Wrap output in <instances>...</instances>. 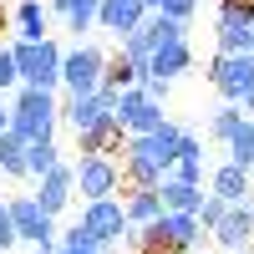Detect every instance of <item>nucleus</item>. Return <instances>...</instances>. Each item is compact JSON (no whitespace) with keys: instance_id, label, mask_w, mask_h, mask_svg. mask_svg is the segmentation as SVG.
Here are the masks:
<instances>
[{"instance_id":"nucleus-4","label":"nucleus","mask_w":254,"mask_h":254,"mask_svg":"<svg viewBox=\"0 0 254 254\" xmlns=\"http://www.w3.org/2000/svg\"><path fill=\"white\" fill-rule=\"evenodd\" d=\"M102 71H107V51L87 46V41L71 46V51H61V87L66 92H97Z\"/></svg>"},{"instance_id":"nucleus-27","label":"nucleus","mask_w":254,"mask_h":254,"mask_svg":"<svg viewBox=\"0 0 254 254\" xmlns=\"http://www.w3.org/2000/svg\"><path fill=\"white\" fill-rule=\"evenodd\" d=\"M224 208H229V203H224L219 193H203V203H198V224H203V229H214V224L224 219Z\"/></svg>"},{"instance_id":"nucleus-35","label":"nucleus","mask_w":254,"mask_h":254,"mask_svg":"<svg viewBox=\"0 0 254 254\" xmlns=\"http://www.w3.org/2000/svg\"><path fill=\"white\" fill-rule=\"evenodd\" d=\"M0 26H5V10H0Z\"/></svg>"},{"instance_id":"nucleus-8","label":"nucleus","mask_w":254,"mask_h":254,"mask_svg":"<svg viewBox=\"0 0 254 254\" xmlns=\"http://www.w3.org/2000/svg\"><path fill=\"white\" fill-rule=\"evenodd\" d=\"M5 203H10L15 239H26V244H46V239H56V219L41 208L36 193H15V198H5Z\"/></svg>"},{"instance_id":"nucleus-26","label":"nucleus","mask_w":254,"mask_h":254,"mask_svg":"<svg viewBox=\"0 0 254 254\" xmlns=\"http://www.w3.org/2000/svg\"><path fill=\"white\" fill-rule=\"evenodd\" d=\"M102 81L122 92V87H132V81H137V66H132V61H127L122 51H117V56H107V71H102Z\"/></svg>"},{"instance_id":"nucleus-34","label":"nucleus","mask_w":254,"mask_h":254,"mask_svg":"<svg viewBox=\"0 0 254 254\" xmlns=\"http://www.w3.org/2000/svg\"><path fill=\"white\" fill-rule=\"evenodd\" d=\"M142 5H147V10H158V0H142Z\"/></svg>"},{"instance_id":"nucleus-14","label":"nucleus","mask_w":254,"mask_h":254,"mask_svg":"<svg viewBox=\"0 0 254 254\" xmlns=\"http://www.w3.org/2000/svg\"><path fill=\"white\" fill-rule=\"evenodd\" d=\"M158 224H163V239H168L173 254H188L203 239V224H198V214H188V208H163Z\"/></svg>"},{"instance_id":"nucleus-25","label":"nucleus","mask_w":254,"mask_h":254,"mask_svg":"<svg viewBox=\"0 0 254 254\" xmlns=\"http://www.w3.org/2000/svg\"><path fill=\"white\" fill-rule=\"evenodd\" d=\"M97 5L102 0H66V26L81 36V31H92L97 26Z\"/></svg>"},{"instance_id":"nucleus-6","label":"nucleus","mask_w":254,"mask_h":254,"mask_svg":"<svg viewBox=\"0 0 254 254\" xmlns=\"http://www.w3.org/2000/svg\"><path fill=\"white\" fill-rule=\"evenodd\" d=\"M76 224L92 234V244H122V234H127V208L117 203V193L112 198H87V208H81Z\"/></svg>"},{"instance_id":"nucleus-10","label":"nucleus","mask_w":254,"mask_h":254,"mask_svg":"<svg viewBox=\"0 0 254 254\" xmlns=\"http://www.w3.org/2000/svg\"><path fill=\"white\" fill-rule=\"evenodd\" d=\"M208 234H214V244H224L229 254H244L254 244V214H249V203H229L224 219L208 229Z\"/></svg>"},{"instance_id":"nucleus-19","label":"nucleus","mask_w":254,"mask_h":254,"mask_svg":"<svg viewBox=\"0 0 254 254\" xmlns=\"http://www.w3.org/2000/svg\"><path fill=\"white\" fill-rule=\"evenodd\" d=\"M122 208H127V224L142 229V224H153L163 214V198H158V188H132V193L122 198Z\"/></svg>"},{"instance_id":"nucleus-32","label":"nucleus","mask_w":254,"mask_h":254,"mask_svg":"<svg viewBox=\"0 0 254 254\" xmlns=\"http://www.w3.org/2000/svg\"><path fill=\"white\" fill-rule=\"evenodd\" d=\"M46 10L51 15H66V0H46Z\"/></svg>"},{"instance_id":"nucleus-5","label":"nucleus","mask_w":254,"mask_h":254,"mask_svg":"<svg viewBox=\"0 0 254 254\" xmlns=\"http://www.w3.org/2000/svg\"><path fill=\"white\" fill-rule=\"evenodd\" d=\"M71 168H76V193L81 198H112L122 188V168L107 153H81V163H71Z\"/></svg>"},{"instance_id":"nucleus-18","label":"nucleus","mask_w":254,"mask_h":254,"mask_svg":"<svg viewBox=\"0 0 254 254\" xmlns=\"http://www.w3.org/2000/svg\"><path fill=\"white\" fill-rule=\"evenodd\" d=\"M76 147L81 153H122V122H102V127H87V132H76Z\"/></svg>"},{"instance_id":"nucleus-21","label":"nucleus","mask_w":254,"mask_h":254,"mask_svg":"<svg viewBox=\"0 0 254 254\" xmlns=\"http://www.w3.org/2000/svg\"><path fill=\"white\" fill-rule=\"evenodd\" d=\"M0 173H10V178H26V137L20 132H0Z\"/></svg>"},{"instance_id":"nucleus-9","label":"nucleus","mask_w":254,"mask_h":254,"mask_svg":"<svg viewBox=\"0 0 254 254\" xmlns=\"http://www.w3.org/2000/svg\"><path fill=\"white\" fill-rule=\"evenodd\" d=\"M219 51L224 56H244L254 51V15L244 5H219Z\"/></svg>"},{"instance_id":"nucleus-20","label":"nucleus","mask_w":254,"mask_h":254,"mask_svg":"<svg viewBox=\"0 0 254 254\" xmlns=\"http://www.w3.org/2000/svg\"><path fill=\"white\" fill-rule=\"evenodd\" d=\"M56 163H61V147H56V137L26 142V178H41V173H51Z\"/></svg>"},{"instance_id":"nucleus-30","label":"nucleus","mask_w":254,"mask_h":254,"mask_svg":"<svg viewBox=\"0 0 254 254\" xmlns=\"http://www.w3.org/2000/svg\"><path fill=\"white\" fill-rule=\"evenodd\" d=\"M15 244V224H10V203H0V254Z\"/></svg>"},{"instance_id":"nucleus-17","label":"nucleus","mask_w":254,"mask_h":254,"mask_svg":"<svg viewBox=\"0 0 254 254\" xmlns=\"http://www.w3.org/2000/svg\"><path fill=\"white\" fill-rule=\"evenodd\" d=\"M158 198H163V208H188V214H198V203H203V183H183V178H173V173H163Z\"/></svg>"},{"instance_id":"nucleus-3","label":"nucleus","mask_w":254,"mask_h":254,"mask_svg":"<svg viewBox=\"0 0 254 254\" xmlns=\"http://www.w3.org/2000/svg\"><path fill=\"white\" fill-rule=\"evenodd\" d=\"M117 87H107L102 81L97 92H71L66 97V107H61V117H66L76 132H87V127H102V122H117Z\"/></svg>"},{"instance_id":"nucleus-7","label":"nucleus","mask_w":254,"mask_h":254,"mask_svg":"<svg viewBox=\"0 0 254 254\" xmlns=\"http://www.w3.org/2000/svg\"><path fill=\"white\" fill-rule=\"evenodd\" d=\"M208 81L224 92V102H244L249 92H254V51H244V56H214V66H208Z\"/></svg>"},{"instance_id":"nucleus-33","label":"nucleus","mask_w":254,"mask_h":254,"mask_svg":"<svg viewBox=\"0 0 254 254\" xmlns=\"http://www.w3.org/2000/svg\"><path fill=\"white\" fill-rule=\"evenodd\" d=\"M5 127H10V107H5V102H0V132H5Z\"/></svg>"},{"instance_id":"nucleus-36","label":"nucleus","mask_w":254,"mask_h":254,"mask_svg":"<svg viewBox=\"0 0 254 254\" xmlns=\"http://www.w3.org/2000/svg\"><path fill=\"white\" fill-rule=\"evenodd\" d=\"M163 254H173V249H163Z\"/></svg>"},{"instance_id":"nucleus-22","label":"nucleus","mask_w":254,"mask_h":254,"mask_svg":"<svg viewBox=\"0 0 254 254\" xmlns=\"http://www.w3.org/2000/svg\"><path fill=\"white\" fill-rule=\"evenodd\" d=\"M229 147V163H239V168H254V117L239 122V132L224 142Z\"/></svg>"},{"instance_id":"nucleus-2","label":"nucleus","mask_w":254,"mask_h":254,"mask_svg":"<svg viewBox=\"0 0 254 254\" xmlns=\"http://www.w3.org/2000/svg\"><path fill=\"white\" fill-rule=\"evenodd\" d=\"M10 51H15V71H20V87H46L56 92L61 87V46L51 36H41V41H10Z\"/></svg>"},{"instance_id":"nucleus-13","label":"nucleus","mask_w":254,"mask_h":254,"mask_svg":"<svg viewBox=\"0 0 254 254\" xmlns=\"http://www.w3.org/2000/svg\"><path fill=\"white\" fill-rule=\"evenodd\" d=\"M183 71H193V46H188V36L178 41H163V46L147 56V76H163V81H178Z\"/></svg>"},{"instance_id":"nucleus-37","label":"nucleus","mask_w":254,"mask_h":254,"mask_svg":"<svg viewBox=\"0 0 254 254\" xmlns=\"http://www.w3.org/2000/svg\"><path fill=\"white\" fill-rule=\"evenodd\" d=\"M244 254H254V249H244Z\"/></svg>"},{"instance_id":"nucleus-11","label":"nucleus","mask_w":254,"mask_h":254,"mask_svg":"<svg viewBox=\"0 0 254 254\" xmlns=\"http://www.w3.org/2000/svg\"><path fill=\"white\" fill-rule=\"evenodd\" d=\"M71 193H76V168H71V163H56L51 173L36 178V198H41V208H46L51 219L71 203Z\"/></svg>"},{"instance_id":"nucleus-29","label":"nucleus","mask_w":254,"mask_h":254,"mask_svg":"<svg viewBox=\"0 0 254 254\" xmlns=\"http://www.w3.org/2000/svg\"><path fill=\"white\" fill-rule=\"evenodd\" d=\"M158 10H163V15H173V20H183V26H188V20H193V10H198V0H158Z\"/></svg>"},{"instance_id":"nucleus-15","label":"nucleus","mask_w":254,"mask_h":254,"mask_svg":"<svg viewBox=\"0 0 254 254\" xmlns=\"http://www.w3.org/2000/svg\"><path fill=\"white\" fill-rule=\"evenodd\" d=\"M208 193H219L224 203H244L254 188H249V168H239V163H224V168H214V178H208Z\"/></svg>"},{"instance_id":"nucleus-23","label":"nucleus","mask_w":254,"mask_h":254,"mask_svg":"<svg viewBox=\"0 0 254 254\" xmlns=\"http://www.w3.org/2000/svg\"><path fill=\"white\" fill-rule=\"evenodd\" d=\"M239 122H244V112H239V102H224V107L214 112V122H208V132H214L219 142H229L239 132Z\"/></svg>"},{"instance_id":"nucleus-16","label":"nucleus","mask_w":254,"mask_h":254,"mask_svg":"<svg viewBox=\"0 0 254 254\" xmlns=\"http://www.w3.org/2000/svg\"><path fill=\"white\" fill-rule=\"evenodd\" d=\"M10 20H15V36H20V41H41V36L51 31V10H46V0H20Z\"/></svg>"},{"instance_id":"nucleus-1","label":"nucleus","mask_w":254,"mask_h":254,"mask_svg":"<svg viewBox=\"0 0 254 254\" xmlns=\"http://www.w3.org/2000/svg\"><path fill=\"white\" fill-rule=\"evenodd\" d=\"M56 97L46 87H15V102H10V132H20L26 142H41V137H51L56 132Z\"/></svg>"},{"instance_id":"nucleus-28","label":"nucleus","mask_w":254,"mask_h":254,"mask_svg":"<svg viewBox=\"0 0 254 254\" xmlns=\"http://www.w3.org/2000/svg\"><path fill=\"white\" fill-rule=\"evenodd\" d=\"M5 87H20V71H15V51L0 46V92Z\"/></svg>"},{"instance_id":"nucleus-24","label":"nucleus","mask_w":254,"mask_h":254,"mask_svg":"<svg viewBox=\"0 0 254 254\" xmlns=\"http://www.w3.org/2000/svg\"><path fill=\"white\" fill-rule=\"evenodd\" d=\"M158 122H163V102H153V97H147V102H142V107H137L132 117H127V122H122V132H153V127H158Z\"/></svg>"},{"instance_id":"nucleus-12","label":"nucleus","mask_w":254,"mask_h":254,"mask_svg":"<svg viewBox=\"0 0 254 254\" xmlns=\"http://www.w3.org/2000/svg\"><path fill=\"white\" fill-rule=\"evenodd\" d=\"M147 20V5L142 0H102L97 5V31H107V36H132L137 26Z\"/></svg>"},{"instance_id":"nucleus-31","label":"nucleus","mask_w":254,"mask_h":254,"mask_svg":"<svg viewBox=\"0 0 254 254\" xmlns=\"http://www.w3.org/2000/svg\"><path fill=\"white\" fill-rule=\"evenodd\" d=\"M31 254H56V239H46V244H31Z\"/></svg>"}]
</instances>
